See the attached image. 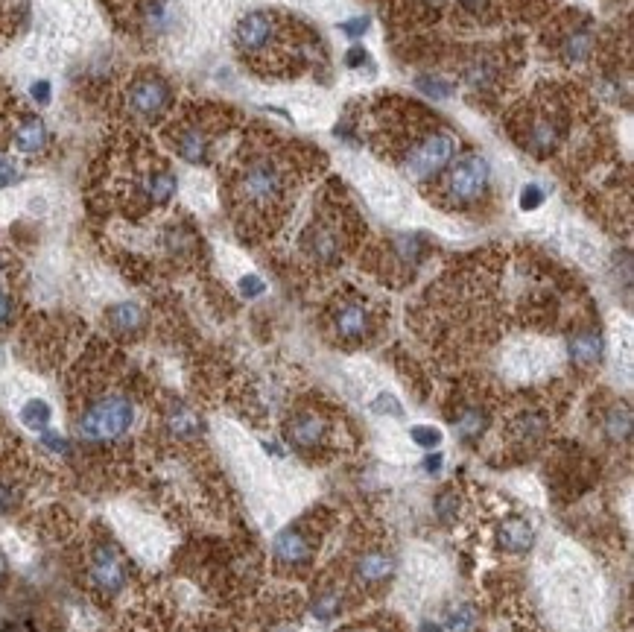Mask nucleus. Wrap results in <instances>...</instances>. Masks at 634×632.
Wrapping results in <instances>:
<instances>
[{"instance_id":"obj_28","label":"nucleus","mask_w":634,"mask_h":632,"mask_svg":"<svg viewBox=\"0 0 634 632\" xmlns=\"http://www.w3.org/2000/svg\"><path fill=\"white\" fill-rule=\"evenodd\" d=\"M392 249H395V255H398L404 264H410V267H415V264L424 258V252H427L424 240L418 235H398L395 237V243H392Z\"/></svg>"},{"instance_id":"obj_37","label":"nucleus","mask_w":634,"mask_h":632,"mask_svg":"<svg viewBox=\"0 0 634 632\" xmlns=\"http://www.w3.org/2000/svg\"><path fill=\"white\" fill-rule=\"evenodd\" d=\"M21 167L12 161L9 156H0V191L3 188H9V185H15V182H21Z\"/></svg>"},{"instance_id":"obj_6","label":"nucleus","mask_w":634,"mask_h":632,"mask_svg":"<svg viewBox=\"0 0 634 632\" xmlns=\"http://www.w3.org/2000/svg\"><path fill=\"white\" fill-rule=\"evenodd\" d=\"M126 106L135 118L158 120L173 106V85L158 74H144L129 85Z\"/></svg>"},{"instance_id":"obj_35","label":"nucleus","mask_w":634,"mask_h":632,"mask_svg":"<svg viewBox=\"0 0 634 632\" xmlns=\"http://www.w3.org/2000/svg\"><path fill=\"white\" fill-rule=\"evenodd\" d=\"M41 448H47L50 454H68L71 451V442H68V436L56 434V431H41Z\"/></svg>"},{"instance_id":"obj_2","label":"nucleus","mask_w":634,"mask_h":632,"mask_svg":"<svg viewBox=\"0 0 634 632\" xmlns=\"http://www.w3.org/2000/svg\"><path fill=\"white\" fill-rule=\"evenodd\" d=\"M234 194H237V205H243L246 211L269 214L287 197V173L281 170L275 158H252L243 164Z\"/></svg>"},{"instance_id":"obj_48","label":"nucleus","mask_w":634,"mask_h":632,"mask_svg":"<svg viewBox=\"0 0 634 632\" xmlns=\"http://www.w3.org/2000/svg\"><path fill=\"white\" fill-rule=\"evenodd\" d=\"M421 632H442V627H439V624H424Z\"/></svg>"},{"instance_id":"obj_47","label":"nucleus","mask_w":634,"mask_h":632,"mask_svg":"<svg viewBox=\"0 0 634 632\" xmlns=\"http://www.w3.org/2000/svg\"><path fill=\"white\" fill-rule=\"evenodd\" d=\"M6 571H9V568H6V559H3V553H0V583L6 580Z\"/></svg>"},{"instance_id":"obj_30","label":"nucleus","mask_w":634,"mask_h":632,"mask_svg":"<svg viewBox=\"0 0 634 632\" xmlns=\"http://www.w3.org/2000/svg\"><path fill=\"white\" fill-rule=\"evenodd\" d=\"M415 85L427 94V97H433V100H448L450 94H453V88H450V82L439 77H418L415 79Z\"/></svg>"},{"instance_id":"obj_33","label":"nucleus","mask_w":634,"mask_h":632,"mask_svg":"<svg viewBox=\"0 0 634 632\" xmlns=\"http://www.w3.org/2000/svg\"><path fill=\"white\" fill-rule=\"evenodd\" d=\"M21 507V495L12 483L0 480V515H12Z\"/></svg>"},{"instance_id":"obj_20","label":"nucleus","mask_w":634,"mask_h":632,"mask_svg":"<svg viewBox=\"0 0 634 632\" xmlns=\"http://www.w3.org/2000/svg\"><path fill=\"white\" fill-rule=\"evenodd\" d=\"M567 352H570V360L582 369H591L602 360V337L597 331H579L570 337L567 343Z\"/></svg>"},{"instance_id":"obj_16","label":"nucleus","mask_w":634,"mask_h":632,"mask_svg":"<svg viewBox=\"0 0 634 632\" xmlns=\"http://www.w3.org/2000/svg\"><path fill=\"white\" fill-rule=\"evenodd\" d=\"M12 144L24 156H41L47 150V144H50V132L44 126V120L33 118V115L18 120V126L12 129Z\"/></svg>"},{"instance_id":"obj_46","label":"nucleus","mask_w":634,"mask_h":632,"mask_svg":"<svg viewBox=\"0 0 634 632\" xmlns=\"http://www.w3.org/2000/svg\"><path fill=\"white\" fill-rule=\"evenodd\" d=\"M339 632H380V630H374V627H363V624H357V627H345V630H339Z\"/></svg>"},{"instance_id":"obj_15","label":"nucleus","mask_w":634,"mask_h":632,"mask_svg":"<svg viewBox=\"0 0 634 632\" xmlns=\"http://www.w3.org/2000/svg\"><path fill=\"white\" fill-rule=\"evenodd\" d=\"M564 138V126L550 115H541L526 126V147L538 156H550Z\"/></svg>"},{"instance_id":"obj_32","label":"nucleus","mask_w":634,"mask_h":632,"mask_svg":"<svg viewBox=\"0 0 634 632\" xmlns=\"http://www.w3.org/2000/svg\"><path fill=\"white\" fill-rule=\"evenodd\" d=\"M372 410L374 413H380V416H404V407L398 404V398L392 393H380L377 398L372 401Z\"/></svg>"},{"instance_id":"obj_17","label":"nucleus","mask_w":634,"mask_h":632,"mask_svg":"<svg viewBox=\"0 0 634 632\" xmlns=\"http://www.w3.org/2000/svg\"><path fill=\"white\" fill-rule=\"evenodd\" d=\"M164 428L173 439H196L202 434V419L196 416V410H190L185 401H170V407L164 410Z\"/></svg>"},{"instance_id":"obj_24","label":"nucleus","mask_w":634,"mask_h":632,"mask_svg":"<svg viewBox=\"0 0 634 632\" xmlns=\"http://www.w3.org/2000/svg\"><path fill=\"white\" fill-rule=\"evenodd\" d=\"M605 434L611 442H629L632 439V410L626 404H614L605 413Z\"/></svg>"},{"instance_id":"obj_40","label":"nucleus","mask_w":634,"mask_h":632,"mask_svg":"<svg viewBox=\"0 0 634 632\" xmlns=\"http://www.w3.org/2000/svg\"><path fill=\"white\" fill-rule=\"evenodd\" d=\"M369 24H372L369 18H354V21H345V24H342L339 30H342V33H345L348 39H360V36H363V33L369 30Z\"/></svg>"},{"instance_id":"obj_13","label":"nucleus","mask_w":634,"mask_h":632,"mask_svg":"<svg viewBox=\"0 0 634 632\" xmlns=\"http://www.w3.org/2000/svg\"><path fill=\"white\" fill-rule=\"evenodd\" d=\"M272 39H275V18L266 15V12L246 15L234 30V41L243 53H258L263 47H269Z\"/></svg>"},{"instance_id":"obj_31","label":"nucleus","mask_w":634,"mask_h":632,"mask_svg":"<svg viewBox=\"0 0 634 632\" xmlns=\"http://www.w3.org/2000/svg\"><path fill=\"white\" fill-rule=\"evenodd\" d=\"M410 439L418 448H439L442 445V431L433 425H415L410 431Z\"/></svg>"},{"instance_id":"obj_36","label":"nucleus","mask_w":634,"mask_h":632,"mask_svg":"<svg viewBox=\"0 0 634 632\" xmlns=\"http://www.w3.org/2000/svg\"><path fill=\"white\" fill-rule=\"evenodd\" d=\"M491 79H494V68H491L488 62H477V65H471V68H468V85H471V88H477V91L485 88Z\"/></svg>"},{"instance_id":"obj_38","label":"nucleus","mask_w":634,"mask_h":632,"mask_svg":"<svg viewBox=\"0 0 634 632\" xmlns=\"http://www.w3.org/2000/svg\"><path fill=\"white\" fill-rule=\"evenodd\" d=\"M30 97L36 100V106H50V100H53V85H50L47 79H36V82L30 85Z\"/></svg>"},{"instance_id":"obj_44","label":"nucleus","mask_w":634,"mask_h":632,"mask_svg":"<svg viewBox=\"0 0 634 632\" xmlns=\"http://www.w3.org/2000/svg\"><path fill=\"white\" fill-rule=\"evenodd\" d=\"M442 463H445V457H442V454H430V457L424 460V469H427L430 474H436L439 469H442Z\"/></svg>"},{"instance_id":"obj_27","label":"nucleus","mask_w":634,"mask_h":632,"mask_svg":"<svg viewBox=\"0 0 634 632\" xmlns=\"http://www.w3.org/2000/svg\"><path fill=\"white\" fill-rule=\"evenodd\" d=\"M515 434H518L521 442H529V445L538 442L541 436L547 434V416L544 413H532V410L523 413L521 419L515 422Z\"/></svg>"},{"instance_id":"obj_22","label":"nucleus","mask_w":634,"mask_h":632,"mask_svg":"<svg viewBox=\"0 0 634 632\" xmlns=\"http://www.w3.org/2000/svg\"><path fill=\"white\" fill-rule=\"evenodd\" d=\"M141 18H144L147 30L155 33V36L170 33V30H173V21H176L173 6H170L167 0H144V3H141Z\"/></svg>"},{"instance_id":"obj_9","label":"nucleus","mask_w":634,"mask_h":632,"mask_svg":"<svg viewBox=\"0 0 634 632\" xmlns=\"http://www.w3.org/2000/svg\"><path fill=\"white\" fill-rule=\"evenodd\" d=\"M301 249L316 264H336L342 258V237L334 223H313L301 237Z\"/></svg>"},{"instance_id":"obj_7","label":"nucleus","mask_w":634,"mask_h":632,"mask_svg":"<svg viewBox=\"0 0 634 632\" xmlns=\"http://www.w3.org/2000/svg\"><path fill=\"white\" fill-rule=\"evenodd\" d=\"M316 553V542L310 533H304V527H287L275 536L272 542V559L278 568H304L313 562Z\"/></svg>"},{"instance_id":"obj_41","label":"nucleus","mask_w":634,"mask_h":632,"mask_svg":"<svg viewBox=\"0 0 634 632\" xmlns=\"http://www.w3.org/2000/svg\"><path fill=\"white\" fill-rule=\"evenodd\" d=\"M15 316V299L9 296V290L0 293V328H6Z\"/></svg>"},{"instance_id":"obj_29","label":"nucleus","mask_w":634,"mask_h":632,"mask_svg":"<svg viewBox=\"0 0 634 632\" xmlns=\"http://www.w3.org/2000/svg\"><path fill=\"white\" fill-rule=\"evenodd\" d=\"M433 510L439 515V521H453L456 513H459V489L456 486H448V489H442L439 492V498H436V504H433Z\"/></svg>"},{"instance_id":"obj_21","label":"nucleus","mask_w":634,"mask_h":632,"mask_svg":"<svg viewBox=\"0 0 634 632\" xmlns=\"http://www.w3.org/2000/svg\"><path fill=\"white\" fill-rule=\"evenodd\" d=\"M488 422H491L488 410L471 404V407H462V410L453 416V431H456V436H459L462 442H477V439L485 434Z\"/></svg>"},{"instance_id":"obj_4","label":"nucleus","mask_w":634,"mask_h":632,"mask_svg":"<svg viewBox=\"0 0 634 632\" xmlns=\"http://www.w3.org/2000/svg\"><path fill=\"white\" fill-rule=\"evenodd\" d=\"M453 156H456V141L450 138L448 132H430L407 153L404 170L415 182H430V179H436L448 170Z\"/></svg>"},{"instance_id":"obj_3","label":"nucleus","mask_w":634,"mask_h":632,"mask_svg":"<svg viewBox=\"0 0 634 632\" xmlns=\"http://www.w3.org/2000/svg\"><path fill=\"white\" fill-rule=\"evenodd\" d=\"M488 161L483 156H465L450 167L448 182H445V199L453 208H468L480 202L488 191Z\"/></svg>"},{"instance_id":"obj_25","label":"nucleus","mask_w":634,"mask_h":632,"mask_svg":"<svg viewBox=\"0 0 634 632\" xmlns=\"http://www.w3.org/2000/svg\"><path fill=\"white\" fill-rule=\"evenodd\" d=\"M21 425L24 428H30V431H36V434H41V431H47L50 428V419H53V407L44 401V398H30L24 407H21Z\"/></svg>"},{"instance_id":"obj_10","label":"nucleus","mask_w":634,"mask_h":632,"mask_svg":"<svg viewBox=\"0 0 634 632\" xmlns=\"http://www.w3.org/2000/svg\"><path fill=\"white\" fill-rule=\"evenodd\" d=\"M398 565L395 556L386 551H366L357 556L354 562V580L360 589H380L395 577Z\"/></svg>"},{"instance_id":"obj_45","label":"nucleus","mask_w":634,"mask_h":632,"mask_svg":"<svg viewBox=\"0 0 634 632\" xmlns=\"http://www.w3.org/2000/svg\"><path fill=\"white\" fill-rule=\"evenodd\" d=\"M6 290V261H3V255H0V293Z\"/></svg>"},{"instance_id":"obj_42","label":"nucleus","mask_w":634,"mask_h":632,"mask_svg":"<svg viewBox=\"0 0 634 632\" xmlns=\"http://www.w3.org/2000/svg\"><path fill=\"white\" fill-rule=\"evenodd\" d=\"M366 59H369V53H366L360 44H357V47H351V50L345 53V65H348V68H360Z\"/></svg>"},{"instance_id":"obj_34","label":"nucleus","mask_w":634,"mask_h":632,"mask_svg":"<svg viewBox=\"0 0 634 632\" xmlns=\"http://www.w3.org/2000/svg\"><path fill=\"white\" fill-rule=\"evenodd\" d=\"M544 199H547V191H544L541 185H535V182H526V188L521 191L523 211H535V208H541V205H544Z\"/></svg>"},{"instance_id":"obj_18","label":"nucleus","mask_w":634,"mask_h":632,"mask_svg":"<svg viewBox=\"0 0 634 632\" xmlns=\"http://www.w3.org/2000/svg\"><path fill=\"white\" fill-rule=\"evenodd\" d=\"M106 325L120 337H135L147 325V314L138 302H117L106 311Z\"/></svg>"},{"instance_id":"obj_5","label":"nucleus","mask_w":634,"mask_h":632,"mask_svg":"<svg viewBox=\"0 0 634 632\" xmlns=\"http://www.w3.org/2000/svg\"><path fill=\"white\" fill-rule=\"evenodd\" d=\"M88 577H91V586L103 594H120L126 589L129 565L114 542L109 539L94 542L91 556H88Z\"/></svg>"},{"instance_id":"obj_23","label":"nucleus","mask_w":634,"mask_h":632,"mask_svg":"<svg viewBox=\"0 0 634 632\" xmlns=\"http://www.w3.org/2000/svg\"><path fill=\"white\" fill-rule=\"evenodd\" d=\"M591 53H594V33L591 30H573V33H567L564 41H561V56L570 65L588 62Z\"/></svg>"},{"instance_id":"obj_43","label":"nucleus","mask_w":634,"mask_h":632,"mask_svg":"<svg viewBox=\"0 0 634 632\" xmlns=\"http://www.w3.org/2000/svg\"><path fill=\"white\" fill-rule=\"evenodd\" d=\"M468 624H471V612H468V609H459V612L450 615V627H453V630H465Z\"/></svg>"},{"instance_id":"obj_12","label":"nucleus","mask_w":634,"mask_h":632,"mask_svg":"<svg viewBox=\"0 0 634 632\" xmlns=\"http://www.w3.org/2000/svg\"><path fill=\"white\" fill-rule=\"evenodd\" d=\"M173 147L187 164H205L211 156V135L202 123L187 120L179 129H173Z\"/></svg>"},{"instance_id":"obj_39","label":"nucleus","mask_w":634,"mask_h":632,"mask_svg":"<svg viewBox=\"0 0 634 632\" xmlns=\"http://www.w3.org/2000/svg\"><path fill=\"white\" fill-rule=\"evenodd\" d=\"M263 290H266V284L261 281V276L240 278V293H243L246 299H258V296H263Z\"/></svg>"},{"instance_id":"obj_26","label":"nucleus","mask_w":634,"mask_h":632,"mask_svg":"<svg viewBox=\"0 0 634 632\" xmlns=\"http://www.w3.org/2000/svg\"><path fill=\"white\" fill-rule=\"evenodd\" d=\"M310 612L316 621H334L336 615L342 612V592L331 586V589H322V592L313 597L310 603Z\"/></svg>"},{"instance_id":"obj_11","label":"nucleus","mask_w":634,"mask_h":632,"mask_svg":"<svg viewBox=\"0 0 634 632\" xmlns=\"http://www.w3.org/2000/svg\"><path fill=\"white\" fill-rule=\"evenodd\" d=\"M334 331L345 343H363L374 331L372 311L360 302H345L334 311Z\"/></svg>"},{"instance_id":"obj_14","label":"nucleus","mask_w":634,"mask_h":632,"mask_svg":"<svg viewBox=\"0 0 634 632\" xmlns=\"http://www.w3.org/2000/svg\"><path fill=\"white\" fill-rule=\"evenodd\" d=\"M176 191H179V179L167 167H152L141 179V197L147 199V205H155V208L170 205V199L176 197Z\"/></svg>"},{"instance_id":"obj_8","label":"nucleus","mask_w":634,"mask_h":632,"mask_svg":"<svg viewBox=\"0 0 634 632\" xmlns=\"http://www.w3.org/2000/svg\"><path fill=\"white\" fill-rule=\"evenodd\" d=\"M284 434H287V442L296 445L301 451H313L319 445H325V439L331 434V425L322 413L316 410H299L287 419L284 425Z\"/></svg>"},{"instance_id":"obj_1","label":"nucleus","mask_w":634,"mask_h":632,"mask_svg":"<svg viewBox=\"0 0 634 632\" xmlns=\"http://www.w3.org/2000/svg\"><path fill=\"white\" fill-rule=\"evenodd\" d=\"M135 425V401L123 393H103L91 398L76 416V434L88 445L117 442Z\"/></svg>"},{"instance_id":"obj_19","label":"nucleus","mask_w":634,"mask_h":632,"mask_svg":"<svg viewBox=\"0 0 634 632\" xmlns=\"http://www.w3.org/2000/svg\"><path fill=\"white\" fill-rule=\"evenodd\" d=\"M532 542H535L532 524H529L526 518H518V515L506 518V521L500 524V530H497V545H500L503 551L526 553L532 548Z\"/></svg>"}]
</instances>
